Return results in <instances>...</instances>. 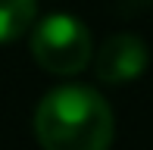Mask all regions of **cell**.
Instances as JSON below:
<instances>
[{"label": "cell", "instance_id": "6da1fadb", "mask_svg": "<svg viewBox=\"0 0 153 150\" xmlns=\"http://www.w3.org/2000/svg\"><path fill=\"white\" fill-rule=\"evenodd\" d=\"M113 110L85 85H66L50 91L34 110V138L44 150H109Z\"/></svg>", "mask_w": 153, "mask_h": 150}, {"label": "cell", "instance_id": "7a4b0ae2", "mask_svg": "<svg viewBox=\"0 0 153 150\" xmlns=\"http://www.w3.org/2000/svg\"><path fill=\"white\" fill-rule=\"evenodd\" d=\"M91 31L85 22L66 13L47 16L31 31V56L41 69L53 75H75L91 63Z\"/></svg>", "mask_w": 153, "mask_h": 150}, {"label": "cell", "instance_id": "277c9868", "mask_svg": "<svg viewBox=\"0 0 153 150\" xmlns=\"http://www.w3.org/2000/svg\"><path fill=\"white\" fill-rule=\"evenodd\" d=\"M38 0H0V44L22 38L34 25Z\"/></svg>", "mask_w": 153, "mask_h": 150}, {"label": "cell", "instance_id": "3957f363", "mask_svg": "<svg viewBox=\"0 0 153 150\" xmlns=\"http://www.w3.org/2000/svg\"><path fill=\"white\" fill-rule=\"evenodd\" d=\"M94 69H97V78L106 85L134 81L147 69V44L137 35H113L97 50Z\"/></svg>", "mask_w": 153, "mask_h": 150}]
</instances>
